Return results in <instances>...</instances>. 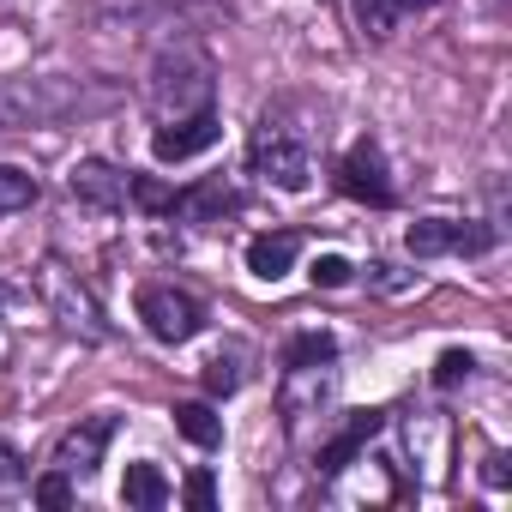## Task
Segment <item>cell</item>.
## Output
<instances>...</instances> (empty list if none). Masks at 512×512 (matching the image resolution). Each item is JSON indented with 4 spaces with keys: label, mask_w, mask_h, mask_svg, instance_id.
Returning a JSON list of instances; mask_svg holds the SVG:
<instances>
[{
    "label": "cell",
    "mask_w": 512,
    "mask_h": 512,
    "mask_svg": "<svg viewBox=\"0 0 512 512\" xmlns=\"http://www.w3.org/2000/svg\"><path fill=\"white\" fill-rule=\"evenodd\" d=\"M332 356H338V338H332V332H302V338H290L284 368H320V362H332Z\"/></svg>",
    "instance_id": "ffe728a7"
},
{
    "label": "cell",
    "mask_w": 512,
    "mask_h": 512,
    "mask_svg": "<svg viewBox=\"0 0 512 512\" xmlns=\"http://www.w3.org/2000/svg\"><path fill=\"white\" fill-rule=\"evenodd\" d=\"M247 356L241 350H217L211 362H205V392L211 398H229V392H241V380H247V368H241Z\"/></svg>",
    "instance_id": "ac0fdd59"
},
{
    "label": "cell",
    "mask_w": 512,
    "mask_h": 512,
    "mask_svg": "<svg viewBox=\"0 0 512 512\" xmlns=\"http://www.w3.org/2000/svg\"><path fill=\"white\" fill-rule=\"evenodd\" d=\"M217 139H223V121H217V109H199V115L163 121V133L151 139V157H157V163H187V157L211 151Z\"/></svg>",
    "instance_id": "8992f818"
},
{
    "label": "cell",
    "mask_w": 512,
    "mask_h": 512,
    "mask_svg": "<svg viewBox=\"0 0 512 512\" xmlns=\"http://www.w3.org/2000/svg\"><path fill=\"white\" fill-rule=\"evenodd\" d=\"M470 368H476V362H470L464 350H446V356H440V368H434V386L446 392V386H458V380H470Z\"/></svg>",
    "instance_id": "d4e9b609"
},
{
    "label": "cell",
    "mask_w": 512,
    "mask_h": 512,
    "mask_svg": "<svg viewBox=\"0 0 512 512\" xmlns=\"http://www.w3.org/2000/svg\"><path fill=\"white\" fill-rule=\"evenodd\" d=\"M0 482H25V452L13 440H0Z\"/></svg>",
    "instance_id": "4316f807"
},
{
    "label": "cell",
    "mask_w": 512,
    "mask_h": 512,
    "mask_svg": "<svg viewBox=\"0 0 512 512\" xmlns=\"http://www.w3.org/2000/svg\"><path fill=\"white\" fill-rule=\"evenodd\" d=\"M356 25H362L368 37H392L398 7H392V0H356Z\"/></svg>",
    "instance_id": "7402d4cb"
},
{
    "label": "cell",
    "mask_w": 512,
    "mask_h": 512,
    "mask_svg": "<svg viewBox=\"0 0 512 512\" xmlns=\"http://www.w3.org/2000/svg\"><path fill=\"white\" fill-rule=\"evenodd\" d=\"M115 91L91 85V79H0V133L13 127H43V121H61V115H85V109H103Z\"/></svg>",
    "instance_id": "7a4b0ae2"
},
{
    "label": "cell",
    "mask_w": 512,
    "mask_h": 512,
    "mask_svg": "<svg viewBox=\"0 0 512 512\" xmlns=\"http://www.w3.org/2000/svg\"><path fill=\"white\" fill-rule=\"evenodd\" d=\"M169 13H187V0H97L91 25L97 31H139V25H157Z\"/></svg>",
    "instance_id": "7c38bea8"
},
{
    "label": "cell",
    "mask_w": 512,
    "mask_h": 512,
    "mask_svg": "<svg viewBox=\"0 0 512 512\" xmlns=\"http://www.w3.org/2000/svg\"><path fill=\"white\" fill-rule=\"evenodd\" d=\"M211 91H217V67L199 43L175 37V43L157 49L151 73H145V103H151L157 121H181V115L211 109Z\"/></svg>",
    "instance_id": "6da1fadb"
},
{
    "label": "cell",
    "mask_w": 512,
    "mask_h": 512,
    "mask_svg": "<svg viewBox=\"0 0 512 512\" xmlns=\"http://www.w3.org/2000/svg\"><path fill=\"white\" fill-rule=\"evenodd\" d=\"M398 13H428V7H440V0H392Z\"/></svg>",
    "instance_id": "83f0119b"
},
{
    "label": "cell",
    "mask_w": 512,
    "mask_h": 512,
    "mask_svg": "<svg viewBox=\"0 0 512 512\" xmlns=\"http://www.w3.org/2000/svg\"><path fill=\"white\" fill-rule=\"evenodd\" d=\"M314 284H320V290L350 284V260H344V253H320V260H314Z\"/></svg>",
    "instance_id": "cb8c5ba5"
},
{
    "label": "cell",
    "mask_w": 512,
    "mask_h": 512,
    "mask_svg": "<svg viewBox=\"0 0 512 512\" xmlns=\"http://www.w3.org/2000/svg\"><path fill=\"white\" fill-rule=\"evenodd\" d=\"M241 205V193L229 187V181H205V187H193V193H175V211L187 217V223H223V211H235Z\"/></svg>",
    "instance_id": "9a60e30c"
},
{
    "label": "cell",
    "mask_w": 512,
    "mask_h": 512,
    "mask_svg": "<svg viewBox=\"0 0 512 512\" xmlns=\"http://www.w3.org/2000/svg\"><path fill=\"white\" fill-rule=\"evenodd\" d=\"M380 422H386L380 410H356V416H350V422H344V428H338V434H332L326 446H320V470H326V476L350 470V464L362 458V446H368V440L380 434Z\"/></svg>",
    "instance_id": "4fadbf2b"
},
{
    "label": "cell",
    "mask_w": 512,
    "mask_h": 512,
    "mask_svg": "<svg viewBox=\"0 0 512 512\" xmlns=\"http://www.w3.org/2000/svg\"><path fill=\"white\" fill-rule=\"evenodd\" d=\"M332 392H338V374H332V362H320V368H290V380H284V416H290V428H302L308 416H320L326 404H332Z\"/></svg>",
    "instance_id": "8fae6325"
},
{
    "label": "cell",
    "mask_w": 512,
    "mask_h": 512,
    "mask_svg": "<svg viewBox=\"0 0 512 512\" xmlns=\"http://www.w3.org/2000/svg\"><path fill=\"white\" fill-rule=\"evenodd\" d=\"M187 506H199V512L217 506V482H211V470H193V476H187Z\"/></svg>",
    "instance_id": "484cf974"
},
{
    "label": "cell",
    "mask_w": 512,
    "mask_h": 512,
    "mask_svg": "<svg viewBox=\"0 0 512 512\" xmlns=\"http://www.w3.org/2000/svg\"><path fill=\"white\" fill-rule=\"evenodd\" d=\"M109 440H115V416H85L79 428L61 434V446H55V470H67V476H91V470L103 464Z\"/></svg>",
    "instance_id": "ba28073f"
},
{
    "label": "cell",
    "mask_w": 512,
    "mask_h": 512,
    "mask_svg": "<svg viewBox=\"0 0 512 512\" xmlns=\"http://www.w3.org/2000/svg\"><path fill=\"white\" fill-rule=\"evenodd\" d=\"M175 428H181L193 446H217V440H223V422H217L211 404H175Z\"/></svg>",
    "instance_id": "d6986e66"
},
{
    "label": "cell",
    "mask_w": 512,
    "mask_h": 512,
    "mask_svg": "<svg viewBox=\"0 0 512 512\" xmlns=\"http://www.w3.org/2000/svg\"><path fill=\"white\" fill-rule=\"evenodd\" d=\"M404 247L416 253V260H440V253H482V247H494V229L452 223V217H422V223H410Z\"/></svg>",
    "instance_id": "5b68a950"
},
{
    "label": "cell",
    "mask_w": 512,
    "mask_h": 512,
    "mask_svg": "<svg viewBox=\"0 0 512 512\" xmlns=\"http://www.w3.org/2000/svg\"><path fill=\"white\" fill-rule=\"evenodd\" d=\"M127 199L145 211H175V187H163L157 175H127Z\"/></svg>",
    "instance_id": "44dd1931"
},
{
    "label": "cell",
    "mask_w": 512,
    "mask_h": 512,
    "mask_svg": "<svg viewBox=\"0 0 512 512\" xmlns=\"http://www.w3.org/2000/svg\"><path fill=\"white\" fill-rule=\"evenodd\" d=\"M37 506H49V512L73 506V476H67V470H49V476H37Z\"/></svg>",
    "instance_id": "603a6c76"
},
{
    "label": "cell",
    "mask_w": 512,
    "mask_h": 512,
    "mask_svg": "<svg viewBox=\"0 0 512 512\" xmlns=\"http://www.w3.org/2000/svg\"><path fill=\"white\" fill-rule=\"evenodd\" d=\"M338 187L350 193V199H362V205H392V181H386V157H380V145H350L344 151V163H338Z\"/></svg>",
    "instance_id": "52a82bcc"
},
{
    "label": "cell",
    "mask_w": 512,
    "mask_h": 512,
    "mask_svg": "<svg viewBox=\"0 0 512 512\" xmlns=\"http://www.w3.org/2000/svg\"><path fill=\"white\" fill-rule=\"evenodd\" d=\"M121 500H127V506H139V512H157V506L169 500L163 470H157V464H127V476H121Z\"/></svg>",
    "instance_id": "2e32d148"
},
{
    "label": "cell",
    "mask_w": 512,
    "mask_h": 512,
    "mask_svg": "<svg viewBox=\"0 0 512 512\" xmlns=\"http://www.w3.org/2000/svg\"><path fill=\"white\" fill-rule=\"evenodd\" d=\"M37 175L19 169V163H0V217H13V211H31L37 205Z\"/></svg>",
    "instance_id": "e0dca14e"
},
{
    "label": "cell",
    "mask_w": 512,
    "mask_h": 512,
    "mask_svg": "<svg viewBox=\"0 0 512 512\" xmlns=\"http://www.w3.org/2000/svg\"><path fill=\"white\" fill-rule=\"evenodd\" d=\"M296 253H302V235H296V229H266V235L247 241V272L266 278V284H278V278L296 266Z\"/></svg>",
    "instance_id": "5bb4252c"
},
{
    "label": "cell",
    "mask_w": 512,
    "mask_h": 512,
    "mask_svg": "<svg viewBox=\"0 0 512 512\" xmlns=\"http://www.w3.org/2000/svg\"><path fill=\"white\" fill-rule=\"evenodd\" d=\"M43 296H49V308L61 314V326L67 332H85V338H103V320H97V308H91V296L73 284V272L67 266H43Z\"/></svg>",
    "instance_id": "30bf717a"
},
{
    "label": "cell",
    "mask_w": 512,
    "mask_h": 512,
    "mask_svg": "<svg viewBox=\"0 0 512 512\" xmlns=\"http://www.w3.org/2000/svg\"><path fill=\"white\" fill-rule=\"evenodd\" d=\"M247 157H253V175L272 181L278 193H302L314 181V151H308V133L284 115V109H266L260 127L247 139Z\"/></svg>",
    "instance_id": "3957f363"
},
{
    "label": "cell",
    "mask_w": 512,
    "mask_h": 512,
    "mask_svg": "<svg viewBox=\"0 0 512 512\" xmlns=\"http://www.w3.org/2000/svg\"><path fill=\"white\" fill-rule=\"evenodd\" d=\"M67 193H73L79 205H91V211H121V205H127V169H115V163H103V157H85V163H73Z\"/></svg>",
    "instance_id": "9c48e42d"
},
{
    "label": "cell",
    "mask_w": 512,
    "mask_h": 512,
    "mask_svg": "<svg viewBox=\"0 0 512 512\" xmlns=\"http://www.w3.org/2000/svg\"><path fill=\"white\" fill-rule=\"evenodd\" d=\"M139 320L157 344H187V338L205 332V308L175 284H145L139 290Z\"/></svg>",
    "instance_id": "277c9868"
}]
</instances>
